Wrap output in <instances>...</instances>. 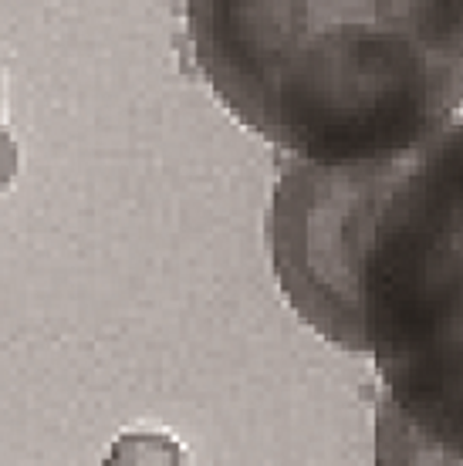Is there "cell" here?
I'll use <instances>...</instances> for the list:
<instances>
[{"mask_svg": "<svg viewBox=\"0 0 463 466\" xmlns=\"http://www.w3.org/2000/svg\"><path fill=\"white\" fill-rule=\"evenodd\" d=\"M264 233L294 315L376 361V409L463 460V122L393 159H284Z\"/></svg>", "mask_w": 463, "mask_h": 466, "instance_id": "6da1fadb", "label": "cell"}, {"mask_svg": "<svg viewBox=\"0 0 463 466\" xmlns=\"http://www.w3.org/2000/svg\"><path fill=\"white\" fill-rule=\"evenodd\" d=\"M186 24L221 106L291 159H393L463 106V0H197Z\"/></svg>", "mask_w": 463, "mask_h": 466, "instance_id": "7a4b0ae2", "label": "cell"}, {"mask_svg": "<svg viewBox=\"0 0 463 466\" xmlns=\"http://www.w3.org/2000/svg\"><path fill=\"white\" fill-rule=\"evenodd\" d=\"M105 466H183V446L166 432L132 430L112 443Z\"/></svg>", "mask_w": 463, "mask_h": 466, "instance_id": "3957f363", "label": "cell"}, {"mask_svg": "<svg viewBox=\"0 0 463 466\" xmlns=\"http://www.w3.org/2000/svg\"><path fill=\"white\" fill-rule=\"evenodd\" d=\"M14 173H17V146L4 128V82H0V193L11 187Z\"/></svg>", "mask_w": 463, "mask_h": 466, "instance_id": "277c9868", "label": "cell"}]
</instances>
